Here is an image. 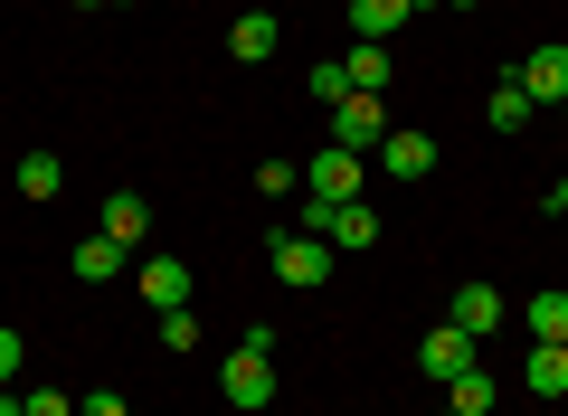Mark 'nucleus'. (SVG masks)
Here are the masks:
<instances>
[{
    "mask_svg": "<svg viewBox=\"0 0 568 416\" xmlns=\"http://www.w3.org/2000/svg\"><path fill=\"white\" fill-rule=\"evenodd\" d=\"M219 397H227V407H275V341H265V332H246L237 351H227Z\"/></svg>",
    "mask_w": 568,
    "mask_h": 416,
    "instance_id": "nucleus-1",
    "label": "nucleus"
},
{
    "mask_svg": "<svg viewBox=\"0 0 568 416\" xmlns=\"http://www.w3.org/2000/svg\"><path fill=\"white\" fill-rule=\"evenodd\" d=\"M304 237L369 256V246H379V209H369V199H313V209H304Z\"/></svg>",
    "mask_w": 568,
    "mask_h": 416,
    "instance_id": "nucleus-2",
    "label": "nucleus"
},
{
    "mask_svg": "<svg viewBox=\"0 0 568 416\" xmlns=\"http://www.w3.org/2000/svg\"><path fill=\"white\" fill-rule=\"evenodd\" d=\"M265 265H275V284H332V246H323V237H304V227H275Z\"/></svg>",
    "mask_w": 568,
    "mask_h": 416,
    "instance_id": "nucleus-3",
    "label": "nucleus"
},
{
    "mask_svg": "<svg viewBox=\"0 0 568 416\" xmlns=\"http://www.w3.org/2000/svg\"><path fill=\"white\" fill-rule=\"evenodd\" d=\"M332 142H342V152H379L388 142V104L379 95H342L332 104Z\"/></svg>",
    "mask_w": 568,
    "mask_h": 416,
    "instance_id": "nucleus-4",
    "label": "nucleus"
},
{
    "mask_svg": "<svg viewBox=\"0 0 568 416\" xmlns=\"http://www.w3.org/2000/svg\"><path fill=\"white\" fill-rule=\"evenodd\" d=\"M304 199H361V152L323 142V152L304 161Z\"/></svg>",
    "mask_w": 568,
    "mask_h": 416,
    "instance_id": "nucleus-5",
    "label": "nucleus"
},
{
    "mask_svg": "<svg viewBox=\"0 0 568 416\" xmlns=\"http://www.w3.org/2000/svg\"><path fill=\"white\" fill-rule=\"evenodd\" d=\"M133 294L152 303V313H181V303H190V265L181 256H142L133 265Z\"/></svg>",
    "mask_w": 568,
    "mask_h": 416,
    "instance_id": "nucleus-6",
    "label": "nucleus"
},
{
    "mask_svg": "<svg viewBox=\"0 0 568 416\" xmlns=\"http://www.w3.org/2000/svg\"><path fill=\"white\" fill-rule=\"evenodd\" d=\"M521 95H530V104H568V48H559V39L521 58Z\"/></svg>",
    "mask_w": 568,
    "mask_h": 416,
    "instance_id": "nucleus-7",
    "label": "nucleus"
},
{
    "mask_svg": "<svg viewBox=\"0 0 568 416\" xmlns=\"http://www.w3.org/2000/svg\"><path fill=\"white\" fill-rule=\"evenodd\" d=\"M95 227H104V237L123 246V256H133V246L152 237V199H142V190H114V199H104V219H95Z\"/></svg>",
    "mask_w": 568,
    "mask_h": 416,
    "instance_id": "nucleus-8",
    "label": "nucleus"
},
{
    "mask_svg": "<svg viewBox=\"0 0 568 416\" xmlns=\"http://www.w3.org/2000/svg\"><path fill=\"white\" fill-rule=\"evenodd\" d=\"M417 369H426V378H455V369H474V332H455V322H436V332L417 341Z\"/></svg>",
    "mask_w": 568,
    "mask_h": 416,
    "instance_id": "nucleus-9",
    "label": "nucleus"
},
{
    "mask_svg": "<svg viewBox=\"0 0 568 416\" xmlns=\"http://www.w3.org/2000/svg\"><path fill=\"white\" fill-rule=\"evenodd\" d=\"M379 171H388V180H426V171H436V133H398V123H388Z\"/></svg>",
    "mask_w": 568,
    "mask_h": 416,
    "instance_id": "nucleus-10",
    "label": "nucleus"
},
{
    "mask_svg": "<svg viewBox=\"0 0 568 416\" xmlns=\"http://www.w3.org/2000/svg\"><path fill=\"white\" fill-rule=\"evenodd\" d=\"M417 10H426V0H351V39H379V48H388Z\"/></svg>",
    "mask_w": 568,
    "mask_h": 416,
    "instance_id": "nucleus-11",
    "label": "nucleus"
},
{
    "mask_svg": "<svg viewBox=\"0 0 568 416\" xmlns=\"http://www.w3.org/2000/svg\"><path fill=\"white\" fill-rule=\"evenodd\" d=\"M446 322H455V332H474V341H484L493 322H503V294H493V284H455V294H446Z\"/></svg>",
    "mask_w": 568,
    "mask_h": 416,
    "instance_id": "nucleus-12",
    "label": "nucleus"
},
{
    "mask_svg": "<svg viewBox=\"0 0 568 416\" xmlns=\"http://www.w3.org/2000/svg\"><path fill=\"white\" fill-rule=\"evenodd\" d=\"M521 388H530V397H568V351H559V341H530Z\"/></svg>",
    "mask_w": 568,
    "mask_h": 416,
    "instance_id": "nucleus-13",
    "label": "nucleus"
},
{
    "mask_svg": "<svg viewBox=\"0 0 568 416\" xmlns=\"http://www.w3.org/2000/svg\"><path fill=\"white\" fill-rule=\"evenodd\" d=\"M275 48H284V29L265 20V10H246V20L227 29V58H246V67H256V58H275Z\"/></svg>",
    "mask_w": 568,
    "mask_h": 416,
    "instance_id": "nucleus-14",
    "label": "nucleus"
},
{
    "mask_svg": "<svg viewBox=\"0 0 568 416\" xmlns=\"http://www.w3.org/2000/svg\"><path fill=\"white\" fill-rule=\"evenodd\" d=\"M342 67H351V95H388V48L379 39H351Z\"/></svg>",
    "mask_w": 568,
    "mask_h": 416,
    "instance_id": "nucleus-15",
    "label": "nucleus"
},
{
    "mask_svg": "<svg viewBox=\"0 0 568 416\" xmlns=\"http://www.w3.org/2000/svg\"><path fill=\"white\" fill-rule=\"evenodd\" d=\"M446 397H455V416H493L503 378H493V369H455V378H446Z\"/></svg>",
    "mask_w": 568,
    "mask_h": 416,
    "instance_id": "nucleus-16",
    "label": "nucleus"
},
{
    "mask_svg": "<svg viewBox=\"0 0 568 416\" xmlns=\"http://www.w3.org/2000/svg\"><path fill=\"white\" fill-rule=\"evenodd\" d=\"M123 265H133V256H123V246L104 237V227H95V237H77V275H85V284H114Z\"/></svg>",
    "mask_w": 568,
    "mask_h": 416,
    "instance_id": "nucleus-17",
    "label": "nucleus"
},
{
    "mask_svg": "<svg viewBox=\"0 0 568 416\" xmlns=\"http://www.w3.org/2000/svg\"><path fill=\"white\" fill-rule=\"evenodd\" d=\"M484 114H493V133H521V123L540 114V104L521 95V77H503V85H493V95H484Z\"/></svg>",
    "mask_w": 568,
    "mask_h": 416,
    "instance_id": "nucleus-18",
    "label": "nucleus"
},
{
    "mask_svg": "<svg viewBox=\"0 0 568 416\" xmlns=\"http://www.w3.org/2000/svg\"><path fill=\"white\" fill-rule=\"evenodd\" d=\"M58 190H67V161L58 152H29L20 161V199H58Z\"/></svg>",
    "mask_w": 568,
    "mask_h": 416,
    "instance_id": "nucleus-19",
    "label": "nucleus"
},
{
    "mask_svg": "<svg viewBox=\"0 0 568 416\" xmlns=\"http://www.w3.org/2000/svg\"><path fill=\"white\" fill-rule=\"evenodd\" d=\"M530 341H559L568 351V294H530Z\"/></svg>",
    "mask_w": 568,
    "mask_h": 416,
    "instance_id": "nucleus-20",
    "label": "nucleus"
},
{
    "mask_svg": "<svg viewBox=\"0 0 568 416\" xmlns=\"http://www.w3.org/2000/svg\"><path fill=\"white\" fill-rule=\"evenodd\" d=\"M313 95H323V114H332V104L351 95V67H342V58H323V67H313Z\"/></svg>",
    "mask_w": 568,
    "mask_h": 416,
    "instance_id": "nucleus-21",
    "label": "nucleus"
},
{
    "mask_svg": "<svg viewBox=\"0 0 568 416\" xmlns=\"http://www.w3.org/2000/svg\"><path fill=\"white\" fill-rule=\"evenodd\" d=\"M256 190H265V199H294V190H304V171H294V161H265Z\"/></svg>",
    "mask_w": 568,
    "mask_h": 416,
    "instance_id": "nucleus-22",
    "label": "nucleus"
},
{
    "mask_svg": "<svg viewBox=\"0 0 568 416\" xmlns=\"http://www.w3.org/2000/svg\"><path fill=\"white\" fill-rule=\"evenodd\" d=\"M162 351H200V322H190V303H181V313H162Z\"/></svg>",
    "mask_w": 568,
    "mask_h": 416,
    "instance_id": "nucleus-23",
    "label": "nucleus"
},
{
    "mask_svg": "<svg viewBox=\"0 0 568 416\" xmlns=\"http://www.w3.org/2000/svg\"><path fill=\"white\" fill-rule=\"evenodd\" d=\"M20 416H77V397H67V388H29Z\"/></svg>",
    "mask_w": 568,
    "mask_h": 416,
    "instance_id": "nucleus-24",
    "label": "nucleus"
},
{
    "mask_svg": "<svg viewBox=\"0 0 568 416\" xmlns=\"http://www.w3.org/2000/svg\"><path fill=\"white\" fill-rule=\"evenodd\" d=\"M77 416H133V407H123L114 388H95V397H77Z\"/></svg>",
    "mask_w": 568,
    "mask_h": 416,
    "instance_id": "nucleus-25",
    "label": "nucleus"
},
{
    "mask_svg": "<svg viewBox=\"0 0 568 416\" xmlns=\"http://www.w3.org/2000/svg\"><path fill=\"white\" fill-rule=\"evenodd\" d=\"M20 369V332H10V322H0V378Z\"/></svg>",
    "mask_w": 568,
    "mask_h": 416,
    "instance_id": "nucleus-26",
    "label": "nucleus"
},
{
    "mask_svg": "<svg viewBox=\"0 0 568 416\" xmlns=\"http://www.w3.org/2000/svg\"><path fill=\"white\" fill-rule=\"evenodd\" d=\"M549 209H568V180H559V190H549Z\"/></svg>",
    "mask_w": 568,
    "mask_h": 416,
    "instance_id": "nucleus-27",
    "label": "nucleus"
},
{
    "mask_svg": "<svg viewBox=\"0 0 568 416\" xmlns=\"http://www.w3.org/2000/svg\"><path fill=\"white\" fill-rule=\"evenodd\" d=\"M446 10H484V0H446Z\"/></svg>",
    "mask_w": 568,
    "mask_h": 416,
    "instance_id": "nucleus-28",
    "label": "nucleus"
},
{
    "mask_svg": "<svg viewBox=\"0 0 568 416\" xmlns=\"http://www.w3.org/2000/svg\"><path fill=\"white\" fill-rule=\"evenodd\" d=\"M77 10H104V0H77Z\"/></svg>",
    "mask_w": 568,
    "mask_h": 416,
    "instance_id": "nucleus-29",
    "label": "nucleus"
},
{
    "mask_svg": "<svg viewBox=\"0 0 568 416\" xmlns=\"http://www.w3.org/2000/svg\"><path fill=\"white\" fill-rule=\"evenodd\" d=\"M559 237H568V227H559Z\"/></svg>",
    "mask_w": 568,
    "mask_h": 416,
    "instance_id": "nucleus-30",
    "label": "nucleus"
},
{
    "mask_svg": "<svg viewBox=\"0 0 568 416\" xmlns=\"http://www.w3.org/2000/svg\"><path fill=\"white\" fill-rule=\"evenodd\" d=\"M446 416H455V407H446Z\"/></svg>",
    "mask_w": 568,
    "mask_h": 416,
    "instance_id": "nucleus-31",
    "label": "nucleus"
}]
</instances>
